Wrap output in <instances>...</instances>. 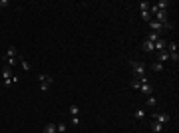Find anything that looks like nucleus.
I'll list each match as a JSON object with an SVG mask.
<instances>
[{
  "mask_svg": "<svg viewBox=\"0 0 179 133\" xmlns=\"http://www.w3.org/2000/svg\"><path fill=\"white\" fill-rule=\"evenodd\" d=\"M38 82H40V91H48L50 86L54 84V78L46 76V74H38Z\"/></svg>",
  "mask_w": 179,
  "mask_h": 133,
  "instance_id": "obj_1",
  "label": "nucleus"
},
{
  "mask_svg": "<svg viewBox=\"0 0 179 133\" xmlns=\"http://www.w3.org/2000/svg\"><path fill=\"white\" fill-rule=\"evenodd\" d=\"M129 66L133 68L135 80H143V78H145V66H143L141 62H129Z\"/></svg>",
  "mask_w": 179,
  "mask_h": 133,
  "instance_id": "obj_2",
  "label": "nucleus"
},
{
  "mask_svg": "<svg viewBox=\"0 0 179 133\" xmlns=\"http://www.w3.org/2000/svg\"><path fill=\"white\" fill-rule=\"evenodd\" d=\"M151 117H153V121L161 123V125H167V123L171 121V117H169V113H165V111H161V113H157V111H155V113H153Z\"/></svg>",
  "mask_w": 179,
  "mask_h": 133,
  "instance_id": "obj_3",
  "label": "nucleus"
},
{
  "mask_svg": "<svg viewBox=\"0 0 179 133\" xmlns=\"http://www.w3.org/2000/svg\"><path fill=\"white\" fill-rule=\"evenodd\" d=\"M139 82H141V86H139V91H141L143 95H153V88L149 86L147 78H143V80H139Z\"/></svg>",
  "mask_w": 179,
  "mask_h": 133,
  "instance_id": "obj_4",
  "label": "nucleus"
},
{
  "mask_svg": "<svg viewBox=\"0 0 179 133\" xmlns=\"http://www.w3.org/2000/svg\"><path fill=\"white\" fill-rule=\"evenodd\" d=\"M153 48H155V52H161V50H165V48H167V40L159 38L155 44H153Z\"/></svg>",
  "mask_w": 179,
  "mask_h": 133,
  "instance_id": "obj_5",
  "label": "nucleus"
},
{
  "mask_svg": "<svg viewBox=\"0 0 179 133\" xmlns=\"http://www.w3.org/2000/svg\"><path fill=\"white\" fill-rule=\"evenodd\" d=\"M153 8H155V10H165V12H167V8H169V0H159L157 4H153Z\"/></svg>",
  "mask_w": 179,
  "mask_h": 133,
  "instance_id": "obj_6",
  "label": "nucleus"
},
{
  "mask_svg": "<svg viewBox=\"0 0 179 133\" xmlns=\"http://www.w3.org/2000/svg\"><path fill=\"white\" fill-rule=\"evenodd\" d=\"M149 28H151V32H157V34L161 36V30H163V26H161L159 22H155V20H151V22H149Z\"/></svg>",
  "mask_w": 179,
  "mask_h": 133,
  "instance_id": "obj_7",
  "label": "nucleus"
},
{
  "mask_svg": "<svg viewBox=\"0 0 179 133\" xmlns=\"http://www.w3.org/2000/svg\"><path fill=\"white\" fill-rule=\"evenodd\" d=\"M18 82H20V78H18V76H16V74H14V76H12L10 80H2V86H4V88H10L12 84H18Z\"/></svg>",
  "mask_w": 179,
  "mask_h": 133,
  "instance_id": "obj_8",
  "label": "nucleus"
},
{
  "mask_svg": "<svg viewBox=\"0 0 179 133\" xmlns=\"http://www.w3.org/2000/svg\"><path fill=\"white\" fill-rule=\"evenodd\" d=\"M18 60H20V66H22L24 72H30V70H32V68H30V64H28V60L22 56V54H18Z\"/></svg>",
  "mask_w": 179,
  "mask_h": 133,
  "instance_id": "obj_9",
  "label": "nucleus"
},
{
  "mask_svg": "<svg viewBox=\"0 0 179 133\" xmlns=\"http://www.w3.org/2000/svg\"><path fill=\"white\" fill-rule=\"evenodd\" d=\"M12 76H14V74H12V68H10V66H4V68H2V78H4V80H10Z\"/></svg>",
  "mask_w": 179,
  "mask_h": 133,
  "instance_id": "obj_10",
  "label": "nucleus"
},
{
  "mask_svg": "<svg viewBox=\"0 0 179 133\" xmlns=\"http://www.w3.org/2000/svg\"><path fill=\"white\" fill-rule=\"evenodd\" d=\"M151 129L155 131V133H163L165 131V125H161V123H157V121H151Z\"/></svg>",
  "mask_w": 179,
  "mask_h": 133,
  "instance_id": "obj_11",
  "label": "nucleus"
},
{
  "mask_svg": "<svg viewBox=\"0 0 179 133\" xmlns=\"http://www.w3.org/2000/svg\"><path fill=\"white\" fill-rule=\"evenodd\" d=\"M68 109H70V115H72V117H80V107L76 105V103H72Z\"/></svg>",
  "mask_w": 179,
  "mask_h": 133,
  "instance_id": "obj_12",
  "label": "nucleus"
},
{
  "mask_svg": "<svg viewBox=\"0 0 179 133\" xmlns=\"http://www.w3.org/2000/svg\"><path fill=\"white\" fill-rule=\"evenodd\" d=\"M159 38H161V36L157 34V32H149L145 40H147V42H151V44H155V42H157V40H159Z\"/></svg>",
  "mask_w": 179,
  "mask_h": 133,
  "instance_id": "obj_13",
  "label": "nucleus"
},
{
  "mask_svg": "<svg viewBox=\"0 0 179 133\" xmlns=\"http://www.w3.org/2000/svg\"><path fill=\"white\" fill-rule=\"evenodd\" d=\"M157 56H159V64H163V62H167V60H169V52H167V50H161Z\"/></svg>",
  "mask_w": 179,
  "mask_h": 133,
  "instance_id": "obj_14",
  "label": "nucleus"
},
{
  "mask_svg": "<svg viewBox=\"0 0 179 133\" xmlns=\"http://www.w3.org/2000/svg\"><path fill=\"white\" fill-rule=\"evenodd\" d=\"M4 56H8V58H18V52H16V46H10V48L6 50V54Z\"/></svg>",
  "mask_w": 179,
  "mask_h": 133,
  "instance_id": "obj_15",
  "label": "nucleus"
},
{
  "mask_svg": "<svg viewBox=\"0 0 179 133\" xmlns=\"http://www.w3.org/2000/svg\"><path fill=\"white\" fill-rule=\"evenodd\" d=\"M44 133H58L56 131V123H46V125H44Z\"/></svg>",
  "mask_w": 179,
  "mask_h": 133,
  "instance_id": "obj_16",
  "label": "nucleus"
},
{
  "mask_svg": "<svg viewBox=\"0 0 179 133\" xmlns=\"http://www.w3.org/2000/svg\"><path fill=\"white\" fill-rule=\"evenodd\" d=\"M141 50H143V52H153V50H155V48H153V44H151V42H147V40H143V44H141Z\"/></svg>",
  "mask_w": 179,
  "mask_h": 133,
  "instance_id": "obj_17",
  "label": "nucleus"
},
{
  "mask_svg": "<svg viewBox=\"0 0 179 133\" xmlns=\"http://www.w3.org/2000/svg\"><path fill=\"white\" fill-rule=\"evenodd\" d=\"M133 117H135V119H143V117H145V111H143V107H137V109L133 111Z\"/></svg>",
  "mask_w": 179,
  "mask_h": 133,
  "instance_id": "obj_18",
  "label": "nucleus"
},
{
  "mask_svg": "<svg viewBox=\"0 0 179 133\" xmlns=\"http://www.w3.org/2000/svg\"><path fill=\"white\" fill-rule=\"evenodd\" d=\"M151 70H153V72H163V64H159V62H153V64H151Z\"/></svg>",
  "mask_w": 179,
  "mask_h": 133,
  "instance_id": "obj_19",
  "label": "nucleus"
},
{
  "mask_svg": "<svg viewBox=\"0 0 179 133\" xmlns=\"http://www.w3.org/2000/svg\"><path fill=\"white\" fill-rule=\"evenodd\" d=\"M147 107H155V103H157V99L155 97H153V95H147Z\"/></svg>",
  "mask_w": 179,
  "mask_h": 133,
  "instance_id": "obj_20",
  "label": "nucleus"
},
{
  "mask_svg": "<svg viewBox=\"0 0 179 133\" xmlns=\"http://www.w3.org/2000/svg\"><path fill=\"white\" fill-rule=\"evenodd\" d=\"M141 18H143V22H151L153 16L149 14V10H145V12H141Z\"/></svg>",
  "mask_w": 179,
  "mask_h": 133,
  "instance_id": "obj_21",
  "label": "nucleus"
},
{
  "mask_svg": "<svg viewBox=\"0 0 179 133\" xmlns=\"http://www.w3.org/2000/svg\"><path fill=\"white\" fill-rule=\"evenodd\" d=\"M129 86H131V88H133V89H139V86H141V82H139V80H135V78H133V80L129 82Z\"/></svg>",
  "mask_w": 179,
  "mask_h": 133,
  "instance_id": "obj_22",
  "label": "nucleus"
},
{
  "mask_svg": "<svg viewBox=\"0 0 179 133\" xmlns=\"http://www.w3.org/2000/svg\"><path fill=\"white\" fill-rule=\"evenodd\" d=\"M149 6H151L149 2H141V4H139V10H141V12H145V10H149Z\"/></svg>",
  "mask_w": 179,
  "mask_h": 133,
  "instance_id": "obj_23",
  "label": "nucleus"
},
{
  "mask_svg": "<svg viewBox=\"0 0 179 133\" xmlns=\"http://www.w3.org/2000/svg\"><path fill=\"white\" fill-rule=\"evenodd\" d=\"M56 131L58 133H66V125H64V123H58V125H56Z\"/></svg>",
  "mask_w": 179,
  "mask_h": 133,
  "instance_id": "obj_24",
  "label": "nucleus"
},
{
  "mask_svg": "<svg viewBox=\"0 0 179 133\" xmlns=\"http://www.w3.org/2000/svg\"><path fill=\"white\" fill-rule=\"evenodd\" d=\"M72 125L78 127V125H80V117H72Z\"/></svg>",
  "mask_w": 179,
  "mask_h": 133,
  "instance_id": "obj_25",
  "label": "nucleus"
},
{
  "mask_svg": "<svg viewBox=\"0 0 179 133\" xmlns=\"http://www.w3.org/2000/svg\"><path fill=\"white\" fill-rule=\"evenodd\" d=\"M6 4H8V0H0V8H2V6H6Z\"/></svg>",
  "mask_w": 179,
  "mask_h": 133,
  "instance_id": "obj_26",
  "label": "nucleus"
},
{
  "mask_svg": "<svg viewBox=\"0 0 179 133\" xmlns=\"http://www.w3.org/2000/svg\"><path fill=\"white\" fill-rule=\"evenodd\" d=\"M0 86H2V84H0Z\"/></svg>",
  "mask_w": 179,
  "mask_h": 133,
  "instance_id": "obj_27",
  "label": "nucleus"
}]
</instances>
